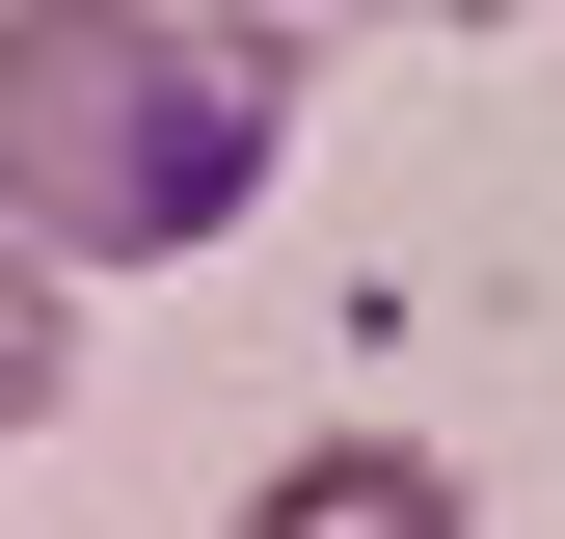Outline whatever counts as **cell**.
Instances as JSON below:
<instances>
[{"mask_svg": "<svg viewBox=\"0 0 565 539\" xmlns=\"http://www.w3.org/2000/svg\"><path fill=\"white\" fill-rule=\"evenodd\" d=\"M297 162V54L189 0H0V243L28 270H216Z\"/></svg>", "mask_w": 565, "mask_h": 539, "instance_id": "obj_1", "label": "cell"}, {"mask_svg": "<svg viewBox=\"0 0 565 539\" xmlns=\"http://www.w3.org/2000/svg\"><path fill=\"white\" fill-rule=\"evenodd\" d=\"M243 539H484V512H458L431 432H297V458L243 486Z\"/></svg>", "mask_w": 565, "mask_h": 539, "instance_id": "obj_2", "label": "cell"}, {"mask_svg": "<svg viewBox=\"0 0 565 539\" xmlns=\"http://www.w3.org/2000/svg\"><path fill=\"white\" fill-rule=\"evenodd\" d=\"M54 378H82V324H54V270L0 243V432H54Z\"/></svg>", "mask_w": 565, "mask_h": 539, "instance_id": "obj_3", "label": "cell"}, {"mask_svg": "<svg viewBox=\"0 0 565 539\" xmlns=\"http://www.w3.org/2000/svg\"><path fill=\"white\" fill-rule=\"evenodd\" d=\"M189 28H243V54H297V28H377V0H189ZM431 28H512V0H431Z\"/></svg>", "mask_w": 565, "mask_h": 539, "instance_id": "obj_4", "label": "cell"}]
</instances>
